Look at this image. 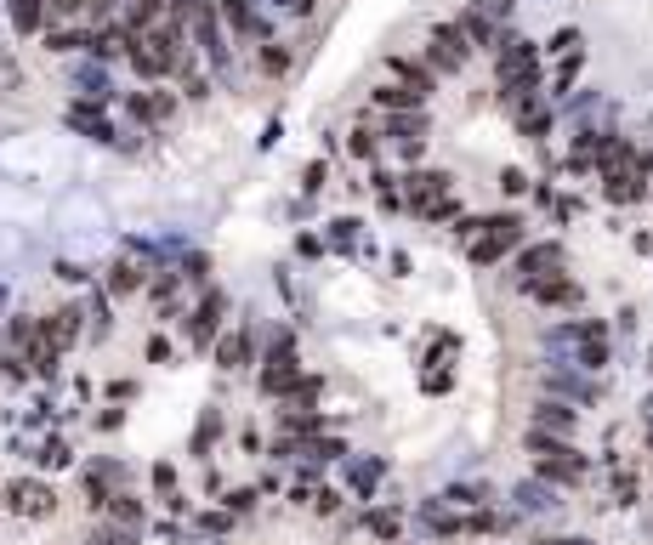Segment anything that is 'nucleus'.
<instances>
[{
  "mask_svg": "<svg viewBox=\"0 0 653 545\" xmlns=\"http://www.w3.org/2000/svg\"><path fill=\"white\" fill-rule=\"evenodd\" d=\"M529 449H534V472L546 477V483H580L585 477L580 449L563 443V438H551V432H540V426H529Z\"/></svg>",
  "mask_w": 653,
  "mask_h": 545,
  "instance_id": "obj_1",
  "label": "nucleus"
},
{
  "mask_svg": "<svg viewBox=\"0 0 653 545\" xmlns=\"http://www.w3.org/2000/svg\"><path fill=\"white\" fill-rule=\"evenodd\" d=\"M517 245H523V222H517V216H489V222H477V233H472V262L489 267Z\"/></svg>",
  "mask_w": 653,
  "mask_h": 545,
  "instance_id": "obj_2",
  "label": "nucleus"
},
{
  "mask_svg": "<svg viewBox=\"0 0 653 545\" xmlns=\"http://www.w3.org/2000/svg\"><path fill=\"white\" fill-rule=\"evenodd\" d=\"M0 506L12 511V517H52L57 511V494H52V483H40V477H12L6 483V494H0Z\"/></svg>",
  "mask_w": 653,
  "mask_h": 545,
  "instance_id": "obj_3",
  "label": "nucleus"
},
{
  "mask_svg": "<svg viewBox=\"0 0 653 545\" xmlns=\"http://www.w3.org/2000/svg\"><path fill=\"white\" fill-rule=\"evenodd\" d=\"M301 381V364H296V341L279 335L273 352H267V370H262V392L267 398H290V387Z\"/></svg>",
  "mask_w": 653,
  "mask_h": 545,
  "instance_id": "obj_4",
  "label": "nucleus"
},
{
  "mask_svg": "<svg viewBox=\"0 0 653 545\" xmlns=\"http://www.w3.org/2000/svg\"><path fill=\"white\" fill-rule=\"evenodd\" d=\"M426 57H432V69L438 74H455L466 57H472V40L460 35V23H438L432 29V46H426Z\"/></svg>",
  "mask_w": 653,
  "mask_h": 545,
  "instance_id": "obj_5",
  "label": "nucleus"
},
{
  "mask_svg": "<svg viewBox=\"0 0 653 545\" xmlns=\"http://www.w3.org/2000/svg\"><path fill=\"white\" fill-rule=\"evenodd\" d=\"M449 199V171H415L404 176V205L415 216H432V205H443Z\"/></svg>",
  "mask_w": 653,
  "mask_h": 545,
  "instance_id": "obj_6",
  "label": "nucleus"
},
{
  "mask_svg": "<svg viewBox=\"0 0 653 545\" xmlns=\"http://www.w3.org/2000/svg\"><path fill=\"white\" fill-rule=\"evenodd\" d=\"M222 313H228V296H222V290H205V301L188 313V341H194V347H216Z\"/></svg>",
  "mask_w": 653,
  "mask_h": 545,
  "instance_id": "obj_7",
  "label": "nucleus"
},
{
  "mask_svg": "<svg viewBox=\"0 0 653 545\" xmlns=\"http://www.w3.org/2000/svg\"><path fill=\"white\" fill-rule=\"evenodd\" d=\"M216 18L228 23L239 40H267V18L250 6V0H216Z\"/></svg>",
  "mask_w": 653,
  "mask_h": 545,
  "instance_id": "obj_8",
  "label": "nucleus"
},
{
  "mask_svg": "<svg viewBox=\"0 0 653 545\" xmlns=\"http://www.w3.org/2000/svg\"><path fill=\"white\" fill-rule=\"evenodd\" d=\"M188 29H194V40L205 46V57H211V63H228V40H222V18H216L211 0H205L194 18H188Z\"/></svg>",
  "mask_w": 653,
  "mask_h": 545,
  "instance_id": "obj_9",
  "label": "nucleus"
},
{
  "mask_svg": "<svg viewBox=\"0 0 653 545\" xmlns=\"http://www.w3.org/2000/svg\"><path fill=\"white\" fill-rule=\"evenodd\" d=\"M563 267V245H529L523 256H517V284L529 290L534 279H546V273H557Z\"/></svg>",
  "mask_w": 653,
  "mask_h": 545,
  "instance_id": "obj_10",
  "label": "nucleus"
},
{
  "mask_svg": "<svg viewBox=\"0 0 653 545\" xmlns=\"http://www.w3.org/2000/svg\"><path fill=\"white\" fill-rule=\"evenodd\" d=\"M512 500H517V511H529V517H546V511L563 506V500H557V483H546V477H529V483H517Z\"/></svg>",
  "mask_w": 653,
  "mask_h": 545,
  "instance_id": "obj_11",
  "label": "nucleus"
},
{
  "mask_svg": "<svg viewBox=\"0 0 653 545\" xmlns=\"http://www.w3.org/2000/svg\"><path fill=\"white\" fill-rule=\"evenodd\" d=\"M40 335H46L57 352H69L74 341H80V307H57L52 318H40Z\"/></svg>",
  "mask_w": 653,
  "mask_h": 545,
  "instance_id": "obj_12",
  "label": "nucleus"
},
{
  "mask_svg": "<svg viewBox=\"0 0 653 545\" xmlns=\"http://www.w3.org/2000/svg\"><path fill=\"white\" fill-rule=\"evenodd\" d=\"M529 296H534V301H546V307H580V284L563 279V273H546V279H534V284H529Z\"/></svg>",
  "mask_w": 653,
  "mask_h": 545,
  "instance_id": "obj_13",
  "label": "nucleus"
},
{
  "mask_svg": "<svg viewBox=\"0 0 653 545\" xmlns=\"http://www.w3.org/2000/svg\"><path fill=\"white\" fill-rule=\"evenodd\" d=\"M120 483H125V472L114 466V460L91 466V472H86V506H91V511H103V506H108V494L120 489Z\"/></svg>",
  "mask_w": 653,
  "mask_h": 545,
  "instance_id": "obj_14",
  "label": "nucleus"
},
{
  "mask_svg": "<svg viewBox=\"0 0 653 545\" xmlns=\"http://www.w3.org/2000/svg\"><path fill=\"white\" fill-rule=\"evenodd\" d=\"M574 421H580V415H574L563 398H546V404L534 409V426H540V432H551V438H568V432H574Z\"/></svg>",
  "mask_w": 653,
  "mask_h": 545,
  "instance_id": "obj_15",
  "label": "nucleus"
},
{
  "mask_svg": "<svg viewBox=\"0 0 653 545\" xmlns=\"http://www.w3.org/2000/svg\"><path fill=\"white\" fill-rule=\"evenodd\" d=\"M421 528H426V534H443V540H449V534H466V517H455V511H449V500H426V506H421Z\"/></svg>",
  "mask_w": 653,
  "mask_h": 545,
  "instance_id": "obj_16",
  "label": "nucleus"
},
{
  "mask_svg": "<svg viewBox=\"0 0 653 545\" xmlns=\"http://www.w3.org/2000/svg\"><path fill=\"white\" fill-rule=\"evenodd\" d=\"M103 511H108V517H114L120 528H142V523H148V506H142V500H137L131 489H114Z\"/></svg>",
  "mask_w": 653,
  "mask_h": 545,
  "instance_id": "obj_17",
  "label": "nucleus"
},
{
  "mask_svg": "<svg viewBox=\"0 0 653 545\" xmlns=\"http://www.w3.org/2000/svg\"><path fill=\"white\" fill-rule=\"evenodd\" d=\"M387 137L421 142L426 137V114H421V108H387Z\"/></svg>",
  "mask_w": 653,
  "mask_h": 545,
  "instance_id": "obj_18",
  "label": "nucleus"
},
{
  "mask_svg": "<svg viewBox=\"0 0 653 545\" xmlns=\"http://www.w3.org/2000/svg\"><path fill=\"white\" fill-rule=\"evenodd\" d=\"M250 358H256V341H250V330L228 335V341H216V364H222V370H245Z\"/></svg>",
  "mask_w": 653,
  "mask_h": 545,
  "instance_id": "obj_19",
  "label": "nucleus"
},
{
  "mask_svg": "<svg viewBox=\"0 0 653 545\" xmlns=\"http://www.w3.org/2000/svg\"><path fill=\"white\" fill-rule=\"evenodd\" d=\"M347 477H353V489H358V494H375V489H381V477H387V460H375V455H353Z\"/></svg>",
  "mask_w": 653,
  "mask_h": 545,
  "instance_id": "obj_20",
  "label": "nucleus"
},
{
  "mask_svg": "<svg viewBox=\"0 0 653 545\" xmlns=\"http://www.w3.org/2000/svg\"><path fill=\"white\" fill-rule=\"evenodd\" d=\"M460 35L472 40V46H495L500 29H495V12H483V6H472L466 18H460Z\"/></svg>",
  "mask_w": 653,
  "mask_h": 545,
  "instance_id": "obj_21",
  "label": "nucleus"
},
{
  "mask_svg": "<svg viewBox=\"0 0 653 545\" xmlns=\"http://www.w3.org/2000/svg\"><path fill=\"white\" fill-rule=\"evenodd\" d=\"M171 108H177V97H165V91H137V97H131V114L148 120V125L171 120Z\"/></svg>",
  "mask_w": 653,
  "mask_h": 545,
  "instance_id": "obj_22",
  "label": "nucleus"
},
{
  "mask_svg": "<svg viewBox=\"0 0 653 545\" xmlns=\"http://www.w3.org/2000/svg\"><path fill=\"white\" fill-rule=\"evenodd\" d=\"M279 426H284V438H296V443H307L318 432V426H324V415H313V409H301V404H290L279 415Z\"/></svg>",
  "mask_w": 653,
  "mask_h": 545,
  "instance_id": "obj_23",
  "label": "nucleus"
},
{
  "mask_svg": "<svg viewBox=\"0 0 653 545\" xmlns=\"http://www.w3.org/2000/svg\"><path fill=\"white\" fill-rule=\"evenodd\" d=\"M546 387L557 392V398H580V404H591V398H597V387H591V381H580V375H546Z\"/></svg>",
  "mask_w": 653,
  "mask_h": 545,
  "instance_id": "obj_24",
  "label": "nucleus"
},
{
  "mask_svg": "<svg viewBox=\"0 0 653 545\" xmlns=\"http://www.w3.org/2000/svg\"><path fill=\"white\" fill-rule=\"evenodd\" d=\"M108 290H114V296H137V290H142V267L137 262H114V267H108Z\"/></svg>",
  "mask_w": 653,
  "mask_h": 545,
  "instance_id": "obj_25",
  "label": "nucleus"
},
{
  "mask_svg": "<svg viewBox=\"0 0 653 545\" xmlns=\"http://www.w3.org/2000/svg\"><path fill=\"white\" fill-rule=\"evenodd\" d=\"M69 125H74V131H86L91 142H108V137H114V131H108V120H103V114H91V108H80V103L69 108Z\"/></svg>",
  "mask_w": 653,
  "mask_h": 545,
  "instance_id": "obj_26",
  "label": "nucleus"
},
{
  "mask_svg": "<svg viewBox=\"0 0 653 545\" xmlns=\"http://www.w3.org/2000/svg\"><path fill=\"white\" fill-rule=\"evenodd\" d=\"M392 74H398V80H404L409 91H432V69H421V63H409V57H392Z\"/></svg>",
  "mask_w": 653,
  "mask_h": 545,
  "instance_id": "obj_27",
  "label": "nucleus"
},
{
  "mask_svg": "<svg viewBox=\"0 0 653 545\" xmlns=\"http://www.w3.org/2000/svg\"><path fill=\"white\" fill-rule=\"evenodd\" d=\"M29 460H35V466H52V472L57 466H69V438H40Z\"/></svg>",
  "mask_w": 653,
  "mask_h": 545,
  "instance_id": "obj_28",
  "label": "nucleus"
},
{
  "mask_svg": "<svg viewBox=\"0 0 653 545\" xmlns=\"http://www.w3.org/2000/svg\"><path fill=\"white\" fill-rule=\"evenodd\" d=\"M12 23H18L23 35H35L40 23H46V0H12Z\"/></svg>",
  "mask_w": 653,
  "mask_h": 545,
  "instance_id": "obj_29",
  "label": "nucleus"
},
{
  "mask_svg": "<svg viewBox=\"0 0 653 545\" xmlns=\"http://www.w3.org/2000/svg\"><path fill=\"white\" fill-rule=\"evenodd\" d=\"M154 494H159V500H171V506H188V500H182V494H177V466H171V460H159V466H154Z\"/></svg>",
  "mask_w": 653,
  "mask_h": 545,
  "instance_id": "obj_30",
  "label": "nucleus"
},
{
  "mask_svg": "<svg viewBox=\"0 0 653 545\" xmlns=\"http://www.w3.org/2000/svg\"><path fill=\"white\" fill-rule=\"evenodd\" d=\"M46 46L52 52H91V35L86 29H46Z\"/></svg>",
  "mask_w": 653,
  "mask_h": 545,
  "instance_id": "obj_31",
  "label": "nucleus"
},
{
  "mask_svg": "<svg viewBox=\"0 0 653 545\" xmlns=\"http://www.w3.org/2000/svg\"><path fill=\"white\" fill-rule=\"evenodd\" d=\"M375 103H381V108H421L426 97H421V91H409L404 80H398V86H381V91H375Z\"/></svg>",
  "mask_w": 653,
  "mask_h": 545,
  "instance_id": "obj_32",
  "label": "nucleus"
},
{
  "mask_svg": "<svg viewBox=\"0 0 653 545\" xmlns=\"http://www.w3.org/2000/svg\"><path fill=\"white\" fill-rule=\"evenodd\" d=\"M256 500H262V489H228V494H222V511H233V517H250V511H256Z\"/></svg>",
  "mask_w": 653,
  "mask_h": 545,
  "instance_id": "obj_33",
  "label": "nucleus"
},
{
  "mask_svg": "<svg viewBox=\"0 0 653 545\" xmlns=\"http://www.w3.org/2000/svg\"><path fill=\"white\" fill-rule=\"evenodd\" d=\"M364 528H370V534H381V540H398V511H370V517H364Z\"/></svg>",
  "mask_w": 653,
  "mask_h": 545,
  "instance_id": "obj_34",
  "label": "nucleus"
},
{
  "mask_svg": "<svg viewBox=\"0 0 653 545\" xmlns=\"http://www.w3.org/2000/svg\"><path fill=\"white\" fill-rule=\"evenodd\" d=\"M40 341V318H12V347L29 352Z\"/></svg>",
  "mask_w": 653,
  "mask_h": 545,
  "instance_id": "obj_35",
  "label": "nucleus"
},
{
  "mask_svg": "<svg viewBox=\"0 0 653 545\" xmlns=\"http://www.w3.org/2000/svg\"><path fill=\"white\" fill-rule=\"evenodd\" d=\"M443 500H449V506H483V500H489V489H477V483H455Z\"/></svg>",
  "mask_w": 653,
  "mask_h": 545,
  "instance_id": "obj_36",
  "label": "nucleus"
},
{
  "mask_svg": "<svg viewBox=\"0 0 653 545\" xmlns=\"http://www.w3.org/2000/svg\"><path fill=\"white\" fill-rule=\"evenodd\" d=\"M216 432H222V415H216V409H205V421H199V438H194V455H205V449H211Z\"/></svg>",
  "mask_w": 653,
  "mask_h": 545,
  "instance_id": "obj_37",
  "label": "nucleus"
},
{
  "mask_svg": "<svg viewBox=\"0 0 653 545\" xmlns=\"http://www.w3.org/2000/svg\"><path fill=\"white\" fill-rule=\"evenodd\" d=\"M131 540H137V528H120V523H114V528H97L86 545H131Z\"/></svg>",
  "mask_w": 653,
  "mask_h": 545,
  "instance_id": "obj_38",
  "label": "nucleus"
},
{
  "mask_svg": "<svg viewBox=\"0 0 653 545\" xmlns=\"http://www.w3.org/2000/svg\"><path fill=\"white\" fill-rule=\"evenodd\" d=\"M347 148H353V159H375V131H370V125H358Z\"/></svg>",
  "mask_w": 653,
  "mask_h": 545,
  "instance_id": "obj_39",
  "label": "nucleus"
},
{
  "mask_svg": "<svg viewBox=\"0 0 653 545\" xmlns=\"http://www.w3.org/2000/svg\"><path fill=\"white\" fill-rule=\"evenodd\" d=\"M313 511H318V517H336V511H341V494H336V489H313Z\"/></svg>",
  "mask_w": 653,
  "mask_h": 545,
  "instance_id": "obj_40",
  "label": "nucleus"
},
{
  "mask_svg": "<svg viewBox=\"0 0 653 545\" xmlns=\"http://www.w3.org/2000/svg\"><path fill=\"white\" fill-rule=\"evenodd\" d=\"M262 69H267V74H290V52H284V46H267V52H262Z\"/></svg>",
  "mask_w": 653,
  "mask_h": 545,
  "instance_id": "obj_41",
  "label": "nucleus"
},
{
  "mask_svg": "<svg viewBox=\"0 0 653 545\" xmlns=\"http://www.w3.org/2000/svg\"><path fill=\"white\" fill-rule=\"evenodd\" d=\"M182 91H188L194 103H205V97H211V86H205V74H194V69H182Z\"/></svg>",
  "mask_w": 653,
  "mask_h": 545,
  "instance_id": "obj_42",
  "label": "nucleus"
},
{
  "mask_svg": "<svg viewBox=\"0 0 653 545\" xmlns=\"http://www.w3.org/2000/svg\"><path fill=\"white\" fill-rule=\"evenodd\" d=\"M631 494H636V477L631 472H614V500H619V506H631Z\"/></svg>",
  "mask_w": 653,
  "mask_h": 545,
  "instance_id": "obj_43",
  "label": "nucleus"
},
{
  "mask_svg": "<svg viewBox=\"0 0 653 545\" xmlns=\"http://www.w3.org/2000/svg\"><path fill=\"white\" fill-rule=\"evenodd\" d=\"M551 52H557V57H568V52H580V29H563V35L551 40Z\"/></svg>",
  "mask_w": 653,
  "mask_h": 545,
  "instance_id": "obj_44",
  "label": "nucleus"
},
{
  "mask_svg": "<svg viewBox=\"0 0 653 545\" xmlns=\"http://www.w3.org/2000/svg\"><path fill=\"white\" fill-rule=\"evenodd\" d=\"M91 318H97V335H108V324H114V318H108V301H103V296H91Z\"/></svg>",
  "mask_w": 653,
  "mask_h": 545,
  "instance_id": "obj_45",
  "label": "nucleus"
},
{
  "mask_svg": "<svg viewBox=\"0 0 653 545\" xmlns=\"http://www.w3.org/2000/svg\"><path fill=\"white\" fill-rule=\"evenodd\" d=\"M353 233H358V222H336V233H330V245H341V250H347V245H353Z\"/></svg>",
  "mask_w": 653,
  "mask_h": 545,
  "instance_id": "obj_46",
  "label": "nucleus"
},
{
  "mask_svg": "<svg viewBox=\"0 0 653 545\" xmlns=\"http://www.w3.org/2000/svg\"><path fill=\"white\" fill-rule=\"evenodd\" d=\"M205 267H211V262H205V256H188V262H182V273H188V279H194V284H205Z\"/></svg>",
  "mask_w": 653,
  "mask_h": 545,
  "instance_id": "obj_47",
  "label": "nucleus"
},
{
  "mask_svg": "<svg viewBox=\"0 0 653 545\" xmlns=\"http://www.w3.org/2000/svg\"><path fill=\"white\" fill-rule=\"evenodd\" d=\"M500 188H506V194H523V188H529V176H523V171H506V176H500Z\"/></svg>",
  "mask_w": 653,
  "mask_h": 545,
  "instance_id": "obj_48",
  "label": "nucleus"
},
{
  "mask_svg": "<svg viewBox=\"0 0 653 545\" xmlns=\"http://www.w3.org/2000/svg\"><path fill=\"white\" fill-rule=\"evenodd\" d=\"M148 358H154V364H165V358H171V341H165V335H154V341H148Z\"/></svg>",
  "mask_w": 653,
  "mask_h": 545,
  "instance_id": "obj_49",
  "label": "nucleus"
},
{
  "mask_svg": "<svg viewBox=\"0 0 653 545\" xmlns=\"http://www.w3.org/2000/svg\"><path fill=\"white\" fill-rule=\"evenodd\" d=\"M120 421H125L120 409H103V415H97V426H103V432H120Z\"/></svg>",
  "mask_w": 653,
  "mask_h": 545,
  "instance_id": "obj_50",
  "label": "nucleus"
},
{
  "mask_svg": "<svg viewBox=\"0 0 653 545\" xmlns=\"http://www.w3.org/2000/svg\"><path fill=\"white\" fill-rule=\"evenodd\" d=\"M284 12H296V18H307V12H313V0H279Z\"/></svg>",
  "mask_w": 653,
  "mask_h": 545,
  "instance_id": "obj_51",
  "label": "nucleus"
},
{
  "mask_svg": "<svg viewBox=\"0 0 653 545\" xmlns=\"http://www.w3.org/2000/svg\"><path fill=\"white\" fill-rule=\"evenodd\" d=\"M86 6H91V12H97V23H103L108 12H114V6H120V0H86Z\"/></svg>",
  "mask_w": 653,
  "mask_h": 545,
  "instance_id": "obj_52",
  "label": "nucleus"
},
{
  "mask_svg": "<svg viewBox=\"0 0 653 545\" xmlns=\"http://www.w3.org/2000/svg\"><path fill=\"white\" fill-rule=\"evenodd\" d=\"M546 545H591L585 534H563V540H546Z\"/></svg>",
  "mask_w": 653,
  "mask_h": 545,
  "instance_id": "obj_53",
  "label": "nucleus"
},
{
  "mask_svg": "<svg viewBox=\"0 0 653 545\" xmlns=\"http://www.w3.org/2000/svg\"><path fill=\"white\" fill-rule=\"evenodd\" d=\"M648 421H653V398H648Z\"/></svg>",
  "mask_w": 653,
  "mask_h": 545,
  "instance_id": "obj_54",
  "label": "nucleus"
}]
</instances>
